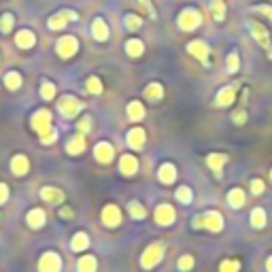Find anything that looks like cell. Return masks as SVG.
Returning <instances> with one entry per match:
<instances>
[{
  "label": "cell",
  "mask_w": 272,
  "mask_h": 272,
  "mask_svg": "<svg viewBox=\"0 0 272 272\" xmlns=\"http://www.w3.org/2000/svg\"><path fill=\"white\" fill-rule=\"evenodd\" d=\"M176 23H179V28L183 32H194L196 28H200V23H202V13H200L198 9H194V7H187L179 13Z\"/></svg>",
  "instance_id": "cell-1"
},
{
  "label": "cell",
  "mask_w": 272,
  "mask_h": 272,
  "mask_svg": "<svg viewBox=\"0 0 272 272\" xmlns=\"http://www.w3.org/2000/svg\"><path fill=\"white\" fill-rule=\"evenodd\" d=\"M194 228L200 230V228H206L210 232H221L223 230V215L217 210H206L204 215H200L194 219Z\"/></svg>",
  "instance_id": "cell-2"
},
{
  "label": "cell",
  "mask_w": 272,
  "mask_h": 272,
  "mask_svg": "<svg viewBox=\"0 0 272 272\" xmlns=\"http://www.w3.org/2000/svg\"><path fill=\"white\" fill-rule=\"evenodd\" d=\"M162 257H164V245L162 243H153L143 251V255H140V266H143L145 270H151V268H156L162 262Z\"/></svg>",
  "instance_id": "cell-3"
},
{
  "label": "cell",
  "mask_w": 272,
  "mask_h": 272,
  "mask_svg": "<svg viewBox=\"0 0 272 272\" xmlns=\"http://www.w3.org/2000/svg\"><path fill=\"white\" fill-rule=\"evenodd\" d=\"M247 26H249V32H251V37L255 39V43L259 47H264L268 57L272 60V43H270V34L266 30V26H262L259 21H247Z\"/></svg>",
  "instance_id": "cell-4"
},
{
  "label": "cell",
  "mask_w": 272,
  "mask_h": 272,
  "mask_svg": "<svg viewBox=\"0 0 272 272\" xmlns=\"http://www.w3.org/2000/svg\"><path fill=\"white\" fill-rule=\"evenodd\" d=\"M79 19V13H75V11L70 9H62L57 11V13H53L49 19H47V28L49 30H64L68 26V21H77Z\"/></svg>",
  "instance_id": "cell-5"
},
{
  "label": "cell",
  "mask_w": 272,
  "mask_h": 272,
  "mask_svg": "<svg viewBox=\"0 0 272 272\" xmlns=\"http://www.w3.org/2000/svg\"><path fill=\"white\" fill-rule=\"evenodd\" d=\"M77 51H79V41H77V37H70V34H66V37H62L60 41L55 43V53L60 55V57H64V60L73 57Z\"/></svg>",
  "instance_id": "cell-6"
},
{
  "label": "cell",
  "mask_w": 272,
  "mask_h": 272,
  "mask_svg": "<svg viewBox=\"0 0 272 272\" xmlns=\"http://www.w3.org/2000/svg\"><path fill=\"white\" fill-rule=\"evenodd\" d=\"M57 109H60V113L64 115V117H77L81 111H83V102H81L79 98H75V96H62L60 98V102H57Z\"/></svg>",
  "instance_id": "cell-7"
},
{
  "label": "cell",
  "mask_w": 272,
  "mask_h": 272,
  "mask_svg": "<svg viewBox=\"0 0 272 272\" xmlns=\"http://www.w3.org/2000/svg\"><path fill=\"white\" fill-rule=\"evenodd\" d=\"M62 270V259L57 253L47 251L39 259V272H60Z\"/></svg>",
  "instance_id": "cell-8"
},
{
  "label": "cell",
  "mask_w": 272,
  "mask_h": 272,
  "mask_svg": "<svg viewBox=\"0 0 272 272\" xmlns=\"http://www.w3.org/2000/svg\"><path fill=\"white\" fill-rule=\"evenodd\" d=\"M100 217H102V223L106 228H117L122 223V210L117 204H106L100 213Z\"/></svg>",
  "instance_id": "cell-9"
},
{
  "label": "cell",
  "mask_w": 272,
  "mask_h": 272,
  "mask_svg": "<svg viewBox=\"0 0 272 272\" xmlns=\"http://www.w3.org/2000/svg\"><path fill=\"white\" fill-rule=\"evenodd\" d=\"M187 53L194 55L198 62L206 64V62H208V55H210V49H208V45H206L204 41L196 39V41H192V43H187Z\"/></svg>",
  "instance_id": "cell-10"
},
{
  "label": "cell",
  "mask_w": 272,
  "mask_h": 272,
  "mask_svg": "<svg viewBox=\"0 0 272 272\" xmlns=\"http://www.w3.org/2000/svg\"><path fill=\"white\" fill-rule=\"evenodd\" d=\"M92 37L96 39L98 43H106L111 37V30H109V23H106L104 17H94L92 21Z\"/></svg>",
  "instance_id": "cell-11"
},
{
  "label": "cell",
  "mask_w": 272,
  "mask_h": 272,
  "mask_svg": "<svg viewBox=\"0 0 272 272\" xmlns=\"http://www.w3.org/2000/svg\"><path fill=\"white\" fill-rule=\"evenodd\" d=\"M32 128L37 130L39 134L47 132V130L51 128V113L47 111V109H39L37 113L32 115Z\"/></svg>",
  "instance_id": "cell-12"
},
{
  "label": "cell",
  "mask_w": 272,
  "mask_h": 272,
  "mask_svg": "<svg viewBox=\"0 0 272 272\" xmlns=\"http://www.w3.org/2000/svg\"><path fill=\"white\" fill-rule=\"evenodd\" d=\"M153 217H156V221L160 226H172L174 219H176V213L170 204H160L156 208V213H153Z\"/></svg>",
  "instance_id": "cell-13"
},
{
  "label": "cell",
  "mask_w": 272,
  "mask_h": 272,
  "mask_svg": "<svg viewBox=\"0 0 272 272\" xmlns=\"http://www.w3.org/2000/svg\"><path fill=\"white\" fill-rule=\"evenodd\" d=\"M94 156H96V160H98L100 164H109V162H113V158H115V149H113L111 143H106V140H100V143L94 147Z\"/></svg>",
  "instance_id": "cell-14"
},
{
  "label": "cell",
  "mask_w": 272,
  "mask_h": 272,
  "mask_svg": "<svg viewBox=\"0 0 272 272\" xmlns=\"http://www.w3.org/2000/svg\"><path fill=\"white\" fill-rule=\"evenodd\" d=\"M138 158L136 156H132V153H124V156L119 158V170H122V174H126V176H132V174H136L138 172Z\"/></svg>",
  "instance_id": "cell-15"
},
{
  "label": "cell",
  "mask_w": 272,
  "mask_h": 272,
  "mask_svg": "<svg viewBox=\"0 0 272 272\" xmlns=\"http://www.w3.org/2000/svg\"><path fill=\"white\" fill-rule=\"evenodd\" d=\"M128 147L130 149H134V151H140L145 147V140H147V134H145V130L143 128H132L128 132Z\"/></svg>",
  "instance_id": "cell-16"
},
{
  "label": "cell",
  "mask_w": 272,
  "mask_h": 272,
  "mask_svg": "<svg viewBox=\"0 0 272 272\" xmlns=\"http://www.w3.org/2000/svg\"><path fill=\"white\" fill-rule=\"evenodd\" d=\"M41 198L45 200L47 204H62L64 202V192L60 187H51V185H47L41 189Z\"/></svg>",
  "instance_id": "cell-17"
},
{
  "label": "cell",
  "mask_w": 272,
  "mask_h": 272,
  "mask_svg": "<svg viewBox=\"0 0 272 272\" xmlns=\"http://www.w3.org/2000/svg\"><path fill=\"white\" fill-rule=\"evenodd\" d=\"M15 45L19 47V49H32L34 45H37V34H34L32 30H19L15 34Z\"/></svg>",
  "instance_id": "cell-18"
},
{
  "label": "cell",
  "mask_w": 272,
  "mask_h": 272,
  "mask_svg": "<svg viewBox=\"0 0 272 272\" xmlns=\"http://www.w3.org/2000/svg\"><path fill=\"white\" fill-rule=\"evenodd\" d=\"M236 100V85H226V87H221L217 92V96H215V104L217 106H230L232 102Z\"/></svg>",
  "instance_id": "cell-19"
},
{
  "label": "cell",
  "mask_w": 272,
  "mask_h": 272,
  "mask_svg": "<svg viewBox=\"0 0 272 272\" xmlns=\"http://www.w3.org/2000/svg\"><path fill=\"white\" fill-rule=\"evenodd\" d=\"M85 134H75L73 138L66 143V153H70V156H79V153H83L85 151Z\"/></svg>",
  "instance_id": "cell-20"
},
{
  "label": "cell",
  "mask_w": 272,
  "mask_h": 272,
  "mask_svg": "<svg viewBox=\"0 0 272 272\" xmlns=\"http://www.w3.org/2000/svg\"><path fill=\"white\" fill-rule=\"evenodd\" d=\"M158 179L164 183V185H170L176 181V168H174V164L166 162V164H162L160 170H158Z\"/></svg>",
  "instance_id": "cell-21"
},
{
  "label": "cell",
  "mask_w": 272,
  "mask_h": 272,
  "mask_svg": "<svg viewBox=\"0 0 272 272\" xmlns=\"http://www.w3.org/2000/svg\"><path fill=\"white\" fill-rule=\"evenodd\" d=\"M126 115H128V119L140 122V119L145 117V106H143V102H138V100L128 102V106H126Z\"/></svg>",
  "instance_id": "cell-22"
},
{
  "label": "cell",
  "mask_w": 272,
  "mask_h": 272,
  "mask_svg": "<svg viewBox=\"0 0 272 272\" xmlns=\"http://www.w3.org/2000/svg\"><path fill=\"white\" fill-rule=\"evenodd\" d=\"M26 221H28V226H30V228L37 230V228H43V226H45L47 215H45V210H43V208H32V210L28 213Z\"/></svg>",
  "instance_id": "cell-23"
},
{
  "label": "cell",
  "mask_w": 272,
  "mask_h": 272,
  "mask_svg": "<svg viewBox=\"0 0 272 272\" xmlns=\"http://www.w3.org/2000/svg\"><path fill=\"white\" fill-rule=\"evenodd\" d=\"M126 53L130 57H140L145 53V43L140 39H128L126 41Z\"/></svg>",
  "instance_id": "cell-24"
},
{
  "label": "cell",
  "mask_w": 272,
  "mask_h": 272,
  "mask_svg": "<svg viewBox=\"0 0 272 272\" xmlns=\"http://www.w3.org/2000/svg\"><path fill=\"white\" fill-rule=\"evenodd\" d=\"M11 170H13L17 176H23L28 170H30V162L26 156H15L13 160H11Z\"/></svg>",
  "instance_id": "cell-25"
},
{
  "label": "cell",
  "mask_w": 272,
  "mask_h": 272,
  "mask_svg": "<svg viewBox=\"0 0 272 272\" xmlns=\"http://www.w3.org/2000/svg\"><path fill=\"white\" fill-rule=\"evenodd\" d=\"M208 9H210V15L215 21L226 19V3H223V0H208Z\"/></svg>",
  "instance_id": "cell-26"
},
{
  "label": "cell",
  "mask_w": 272,
  "mask_h": 272,
  "mask_svg": "<svg viewBox=\"0 0 272 272\" xmlns=\"http://www.w3.org/2000/svg\"><path fill=\"white\" fill-rule=\"evenodd\" d=\"M143 94L149 102H160L164 98V87H162V83H149Z\"/></svg>",
  "instance_id": "cell-27"
},
{
  "label": "cell",
  "mask_w": 272,
  "mask_h": 272,
  "mask_svg": "<svg viewBox=\"0 0 272 272\" xmlns=\"http://www.w3.org/2000/svg\"><path fill=\"white\" fill-rule=\"evenodd\" d=\"M226 162H228V156H223V153H208V158H206V166L219 174V170L223 168V164H226Z\"/></svg>",
  "instance_id": "cell-28"
},
{
  "label": "cell",
  "mask_w": 272,
  "mask_h": 272,
  "mask_svg": "<svg viewBox=\"0 0 272 272\" xmlns=\"http://www.w3.org/2000/svg\"><path fill=\"white\" fill-rule=\"evenodd\" d=\"M87 247H89V236L85 232H77L73 240H70V249L73 251H85Z\"/></svg>",
  "instance_id": "cell-29"
},
{
  "label": "cell",
  "mask_w": 272,
  "mask_h": 272,
  "mask_svg": "<svg viewBox=\"0 0 272 272\" xmlns=\"http://www.w3.org/2000/svg\"><path fill=\"white\" fill-rule=\"evenodd\" d=\"M228 204L232 208H243L245 206V192L240 187H234L232 192L228 194Z\"/></svg>",
  "instance_id": "cell-30"
},
{
  "label": "cell",
  "mask_w": 272,
  "mask_h": 272,
  "mask_svg": "<svg viewBox=\"0 0 272 272\" xmlns=\"http://www.w3.org/2000/svg\"><path fill=\"white\" fill-rule=\"evenodd\" d=\"M96 268H98V262H96V257L94 255H83L77 262V270L79 272H96Z\"/></svg>",
  "instance_id": "cell-31"
},
{
  "label": "cell",
  "mask_w": 272,
  "mask_h": 272,
  "mask_svg": "<svg viewBox=\"0 0 272 272\" xmlns=\"http://www.w3.org/2000/svg\"><path fill=\"white\" fill-rule=\"evenodd\" d=\"M124 23H126V28H128L130 32H136V30L143 28V17L136 15V13H128V15L124 17Z\"/></svg>",
  "instance_id": "cell-32"
},
{
  "label": "cell",
  "mask_w": 272,
  "mask_h": 272,
  "mask_svg": "<svg viewBox=\"0 0 272 272\" xmlns=\"http://www.w3.org/2000/svg\"><path fill=\"white\" fill-rule=\"evenodd\" d=\"M5 85L9 89H19L21 87V75L17 73V70H9V73L5 75Z\"/></svg>",
  "instance_id": "cell-33"
},
{
  "label": "cell",
  "mask_w": 272,
  "mask_h": 272,
  "mask_svg": "<svg viewBox=\"0 0 272 272\" xmlns=\"http://www.w3.org/2000/svg\"><path fill=\"white\" fill-rule=\"evenodd\" d=\"M226 68H228V73H238V68H240V55H238V51H230L228 53Z\"/></svg>",
  "instance_id": "cell-34"
},
{
  "label": "cell",
  "mask_w": 272,
  "mask_h": 272,
  "mask_svg": "<svg viewBox=\"0 0 272 272\" xmlns=\"http://www.w3.org/2000/svg\"><path fill=\"white\" fill-rule=\"evenodd\" d=\"M251 226L257 228V230L266 226V213H264V208H253L251 210Z\"/></svg>",
  "instance_id": "cell-35"
},
{
  "label": "cell",
  "mask_w": 272,
  "mask_h": 272,
  "mask_svg": "<svg viewBox=\"0 0 272 272\" xmlns=\"http://www.w3.org/2000/svg\"><path fill=\"white\" fill-rule=\"evenodd\" d=\"M128 210H130V217L132 219H145L147 217V210H145V206L140 204V202H130L128 204Z\"/></svg>",
  "instance_id": "cell-36"
},
{
  "label": "cell",
  "mask_w": 272,
  "mask_h": 272,
  "mask_svg": "<svg viewBox=\"0 0 272 272\" xmlns=\"http://www.w3.org/2000/svg\"><path fill=\"white\" fill-rule=\"evenodd\" d=\"M174 198L179 200L181 204H189L194 200V194H192V189H189L187 185H181L179 189H176V194H174Z\"/></svg>",
  "instance_id": "cell-37"
},
{
  "label": "cell",
  "mask_w": 272,
  "mask_h": 272,
  "mask_svg": "<svg viewBox=\"0 0 272 272\" xmlns=\"http://www.w3.org/2000/svg\"><path fill=\"white\" fill-rule=\"evenodd\" d=\"M85 89L89 92V94H94V96H98V94H102V81L98 79V77H89L87 81H85Z\"/></svg>",
  "instance_id": "cell-38"
},
{
  "label": "cell",
  "mask_w": 272,
  "mask_h": 272,
  "mask_svg": "<svg viewBox=\"0 0 272 272\" xmlns=\"http://www.w3.org/2000/svg\"><path fill=\"white\" fill-rule=\"evenodd\" d=\"M13 26H15L13 13H5L3 17H0V32H3V34H9L11 30H13Z\"/></svg>",
  "instance_id": "cell-39"
},
{
  "label": "cell",
  "mask_w": 272,
  "mask_h": 272,
  "mask_svg": "<svg viewBox=\"0 0 272 272\" xmlns=\"http://www.w3.org/2000/svg\"><path fill=\"white\" fill-rule=\"evenodd\" d=\"M41 98L43 100H53L55 98V85L51 81H43L41 83Z\"/></svg>",
  "instance_id": "cell-40"
},
{
  "label": "cell",
  "mask_w": 272,
  "mask_h": 272,
  "mask_svg": "<svg viewBox=\"0 0 272 272\" xmlns=\"http://www.w3.org/2000/svg\"><path fill=\"white\" fill-rule=\"evenodd\" d=\"M196 266V259H194V255H181V259H179V262H176V268H179L181 272H189V270H192Z\"/></svg>",
  "instance_id": "cell-41"
},
{
  "label": "cell",
  "mask_w": 272,
  "mask_h": 272,
  "mask_svg": "<svg viewBox=\"0 0 272 272\" xmlns=\"http://www.w3.org/2000/svg\"><path fill=\"white\" fill-rule=\"evenodd\" d=\"M238 270H240L238 259H223L219 266V272H238Z\"/></svg>",
  "instance_id": "cell-42"
},
{
  "label": "cell",
  "mask_w": 272,
  "mask_h": 272,
  "mask_svg": "<svg viewBox=\"0 0 272 272\" xmlns=\"http://www.w3.org/2000/svg\"><path fill=\"white\" fill-rule=\"evenodd\" d=\"M136 7L143 11V13L147 15V17H153L156 19V9H153V5H151V0H136Z\"/></svg>",
  "instance_id": "cell-43"
},
{
  "label": "cell",
  "mask_w": 272,
  "mask_h": 272,
  "mask_svg": "<svg viewBox=\"0 0 272 272\" xmlns=\"http://www.w3.org/2000/svg\"><path fill=\"white\" fill-rule=\"evenodd\" d=\"M55 140H57V130H55L53 126L47 130V132L41 134V143H43V145H51V143H55Z\"/></svg>",
  "instance_id": "cell-44"
},
{
  "label": "cell",
  "mask_w": 272,
  "mask_h": 272,
  "mask_svg": "<svg viewBox=\"0 0 272 272\" xmlns=\"http://www.w3.org/2000/svg\"><path fill=\"white\" fill-rule=\"evenodd\" d=\"M253 11H257V13H262V15H266L270 21H272V5H255V7H251Z\"/></svg>",
  "instance_id": "cell-45"
},
{
  "label": "cell",
  "mask_w": 272,
  "mask_h": 272,
  "mask_svg": "<svg viewBox=\"0 0 272 272\" xmlns=\"http://www.w3.org/2000/svg\"><path fill=\"white\" fill-rule=\"evenodd\" d=\"M232 122H234L236 126H243V124L247 122V111H245V109L234 111V113H232Z\"/></svg>",
  "instance_id": "cell-46"
},
{
  "label": "cell",
  "mask_w": 272,
  "mask_h": 272,
  "mask_svg": "<svg viewBox=\"0 0 272 272\" xmlns=\"http://www.w3.org/2000/svg\"><path fill=\"white\" fill-rule=\"evenodd\" d=\"M251 192H253V196L264 194V181L262 179H253L251 181Z\"/></svg>",
  "instance_id": "cell-47"
},
{
  "label": "cell",
  "mask_w": 272,
  "mask_h": 272,
  "mask_svg": "<svg viewBox=\"0 0 272 272\" xmlns=\"http://www.w3.org/2000/svg\"><path fill=\"white\" fill-rule=\"evenodd\" d=\"M89 130H92V122H89V117H83V119L79 122V132H81V134H87Z\"/></svg>",
  "instance_id": "cell-48"
},
{
  "label": "cell",
  "mask_w": 272,
  "mask_h": 272,
  "mask_svg": "<svg viewBox=\"0 0 272 272\" xmlns=\"http://www.w3.org/2000/svg\"><path fill=\"white\" fill-rule=\"evenodd\" d=\"M9 200V187L5 183H0V204H5Z\"/></svg>",
  "instance_id": "cell-49"
},
{
  "label": "cell",
  "mask_w": 272,
  "mask_h": 272,
  "mask_svg": "<svg viewBox=\"0 0 272 272\" xmlns=\"http://www.w3.org/2000/svg\"><path fill=\"white\" fill-rule=\"evenodd\" d=\"M60 217H73V208H68V206L62 208V210H60Z\"/></svg>",
  "instance_id": "cell-50"
},
{
  "label": "cell",
  "mask_w": 272,
  "mask_h": 272,
  "mask_svg": "<svg viewBox=\"0 0 272 272\" xmlns=\"http://www.w3.org/2000/svg\"><path fill=\"white\" fill-rule=\"evenodd\" d=\"M266 270H268V272H272V255L268 257V262H266Z\"/></svg>",
  "instance_id": "cell-51"
},
{
  "label": "cell",
  "mask_w": 272,
  "mask_h": 272,
  "mask_svg": "<svg viewBox=\"0 0 272 272\" xmlns=\"http://www.w3.org/2000/svg\"><path fill=\"white\" fill-rule=\"evenodd\" d=\"M270 181H272V170H270Z\"/></svg>",
  "instance_id": "cell-52"
}]
</instances>
